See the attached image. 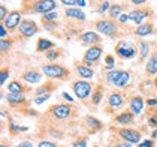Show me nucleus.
I'll return each mask as SVG.
<instances>
[{
	"instance_id": "obj_1",
	"label": "nucleus",
	"mask_w": 157,
	"mask_h": 147,
	"mask_svg": "<svg viewBox=\"0 0 157 147\" xmlns=\"http://www.w3.org/2000/svg\"><path fill=\"white\" fill-rule=\"evenodd\" d=\"M76 113L78 110L73 105V102H69V104H56V105L49 107L48 116L56 122H64V120L75 117Z\"/></svg>"
},
{
	"instance_id": "obj_2",
	"label": "nucleus",
	"mask_w": 157,
	"mask_h": 147,
	"mask_svg": "<svg viewBox=\"0 0 157 147\" xmlns=\"http://www.w3.org/2000/svg\"><path fill=\"white\" fill-rule=\"evenodd\" d=\"M105 81L111 86H114L115 89H124L132 81V72L126 71V69H114V71L106 72Z\"/></svg>"
},
{
	"instance_id": "obj_3",
	"label": "nucleus",
	"mask_w": 157,
	"mask_h": 147,
	"mask_svg": "<svg viewBox=\"0 0 157 147\" xmlns=\"http://www.w3.org/2000/svg\"><path fill=\"white\" fill-rule=\"evenodd\" d=\"M94 29L97 33H102L108 38H117L120 36V23H117L115 20L111 18H100L94 21Z\"/></svg>"
},
{
	"instance_id": "obj_4",
	"label": "nucleus",
	"mask_w": 157,
	"mask_h": 147,
	"mask_svg": "<svg viewBox=\"0 0 157 147\" xmlns=\"http://www.w3.org/2000/svg\"><path fill=\"white\" fill-rule=\"evenodd\" d=\"M124 104H126V95H124V92H121V90H112V92H109L108 96H106V102H105V113H108V114H114L115 116V113L123 108L124 107Z\"/></svg>"
},
{
	"instance_id": "obj_5",
	"label": "nucleus",
	"mask_w": 157,
	"mask_h": 147,
	"mask_svg": "<svg viewBox=\"0 0 157 147\" xmlns=\"http://www.w3.org/2000/svg\"><path fill=\"white\" fill-rule=\"evenodd\" d=\"M42 74L47 75L49 80H69L71 77V71L60 63H47L42 66Z\"/></svg>"
},
{
	"instance_id": "obj_6",
	"label": "nucleus",
	"mask_w": 157,
	"mask_h": 147,
	"mask_svg": "<svg viewBox=\"0 0 157 147\" xmlns=\"http://www.w3.org/2000/svg\"><path fill=\"white\" fill-rule=\"evenodd\" d=\"M115 54L123 60H132L136 57V54H139V48L129 41H118L115 45Z\"/></svg>"
},
{
	"instance_id": "obj_7",
	"label": "nucleus",
	"mask_w": 157,
	"mask_h": 147,
	"mask_svg": "<svg viewBox=\"0 0 157 147\" xmlns=\"http://www.w3.org/2000/svg\"><path fill=\"white\" fill-rule=\"evenodd\" d=\"M25 6H32L25 14H49L54 12V9L57 8V3L56 0H32L29 5Z\"/></svg>"
},
{
	"instance_id": "obj_8",
	"label": "nucleus",
	"mask_w": 157,
	"mask_h": 147,
	"mask_svg": "<svg viewBox=\"0 0 157 147\" xmlns=\"http://www.w3.org/2000/svg\"><path fill=\"white\" fill-rule=\"evenodd\" d=\"M93 89H94V86L88 80H75V81H72V90L78 96V99H81L82 102H85L91 96Z\"/></svg>"
},
{
	"instance_id": "obj_9",
	"label": "nucleus",
	"mask_w": 157,
	"mask_h": 147,
	"mask_svg": "<svg viewBox=\"0 0 157 147\" xmlns=\"http://www.w3.org/2000/svg\"><path fill=\"white\" fill-rule=\"evenodd\" d=\"M102 56H103V47H102V44H99V45H91V47L84 53L82 62H84L87 66L93 68L94 65H97V63L100 62Z\"/></svg>"
},
{
	"instance_id": "obj_10",
	"label": "nucleus",
	"mask_w": 157,
	"mask_h": 147,
	"mask_svg": "<svg viewBox=\"0 0 157 147\" xmlns=\"http://www.w3.org/2000/svg\"><path fill=\"white\" fill-rule=\"evenodd\" d=\"M114 131L126 143H130V144H139L141 143L142 134L138 129H133V128H118V129H114Z\"/></svg>"
},
{
	"instance_id": "obj_11",
	"label": "nucleus",
	"mask_w": 157,
	"mask_h": 147,
	"mask_svg": "<svg viewBox=\"0 0 157 147\" xmlns=\"http://www.w3.org/2000/svg\"><path fill=\"white\" fill-rule=\"evenodd\" d=\"M151 15H153V11L147 6H142V8H136V9L130 11L129 12V20L133 21L135 24L141 26L145 23L147 18H151Z\"/></svg>"
},
{
	"instance_id": "obj_12",
	"label": "nucleus",
	"mask_w": 157,
	"mask_h": 147,
	"mask_svg": "<svg viewBox=\"0 0 157 147\" xmlns=\"http://www.w3.org/2000/svg\"><path fill=\"white\" fill-rule=\"evenodd\" d=\"M37 32H39V26H37L35 20H30V18L23 20L20 27H18V33H20V36L23 38H32Z\"/></svg>"
},
{
	"instance_id": "obj_13",
	"label": "nucleus",
	"mask_w": 157,
	"mask_h": 147,
	"mask_svg": "<svg viewBox=\"0 0 157 147\" xmlns=\"http://www.w3.org/2000/svg\"><path fill=\"white\" fill-rule=\"evenodd\" d=\"M82 126H84V129L88 134H97L99 131L103 129V123L100 122L99 119H96V117L90 116V114H87L82 119Z\"/></svg>"
},
{
	"instance_id": "obj_14",
	"label": "nucleus",
	"mask_w": 157,
	"mask_h": 147,
	"mask_svg": "<svg viewBox=\"0 0 157 147\" xmlns=\"http://www.w3.org/2000/svg\"><path fill=\"white\" fill-rule=\"evenodd\" d=\"M21 21H23L21 20V11H11L9 15L6 17V20L3 21V24L6 26V29L9 32H15V30H18Z\"/></svg>"
},
{
	"instance_id": "obj_15",
	"label": "nucleus",
	"mask_w": 157,
	"mask_h": 147,
	"mask_svg": "<svg viewBox=\"0 0 157 147\" xmlns=\"http://www.w3.org/2000/svg\"><path fill=\"white\" fill-rule=\"evenodd\" d=\"M78 41L82 44V45H99L100 42H102V36L97 33V32H91V30H88V32H84V33H81L79 36H78Z\"/></svg>"
},
{
	"instance_id": "obj_16",
	"label": "nucleus",
	"mask_w": 157,
	"mask_h": 147,
	"mask_svg": "<svg viewBox=\"0 0 157 147\" xmlns=\"http://www.w3.org/2000/svg\"><path fill=\"white\" fill-rule=\"evenodd\" d=\"M75 71L81 80H90L94 77V69L87 66L82 60H75Z\"/></svg>"
},
{
	"instance_id": "obj_17",
	"label": "nucleus",
	"mask_w": 157,
	"mask_h": 147,
	"mask_svg": "<svg viewBox=\"0 0 157 147\" xmlns=\"http://www.w3.org/2000/svg\"><path fill=\"white\" fill-rule=\"evenodd\" d=\"M145 99L142 98V96H139V95H133V96H130V99H129V110L132 111L133 114H141L142 113V110H144L145 107Z\"/></svg>"
},
{
	"instance_id": "obj_18",
	"label": "nucleus",
	"mask_w": 157,
	"mask_h": 147,
	"mask_svg": "<svg viewBox=\"0 0 157 147\" xmlns=\"http://www.w3.org/2000/svg\"><path fill=\"white\" fill-rule=\"evenodd\" d=\"M135 116L136 114H133L130 110H126L123 113H120V114H115L112 117V120L115 123H118V125H123V126H129V125L135 123Z\"/></svg>"
},
{
	"instance_id": "obj_19",
	"label": "nucleus",
	"mask_w": 157,
	"mask_h": 147,
	"mask_svg": "<svg viewBox=\"0 0 157 147\" xmlns=\"http://www.w3.org/2000/svg\"><path fill=\"white\" fill-rule=\"evenodd\" d=\"M21 78L27 84H37L42 80V72H39L37 69H25L21 74Z\"/></svg>"
},
{
	"instance_id": "obj_20",
	"label": "nucleus",
	"mask_w": 157,
	"mask_h": 147,
	"mask_svg": "<svg viewBox=\"0 0 157 147\" xmlns=\"http://www.w3.org/2000/svg\"><path fill=\"white\" fill-rule=\"evenodd\" d=\"M154 33V24L151 23V21H145L144 24L138 26L135 30H133V35L138 38H145V36H150V35H153Z\"/></svg>"
},
{
	"instance_id": "obj_21",
	"label": "nucleus",
	"mask_w": 157,
	"mask_h": 147,
	"mask_svg": "<svg viewBox=\"0 0 157 147\" xmlns=\"http://www.w3.org/2000/svg\"><path fill=\"white\" fill-rule=\"evenodd\" d=\"M145 74L148 77H157V50L150 54V59L145 65Z\"/></svg>"
},
{
	"instance_id": "obj_22",
	"label": "nucleus",
	"mask_w": 157,
	"mask_h": 147,
	"mask_svg": "<svg viewBox=\"0 0 157 147\" xmlns=\"http://www.w3.org/2000/svg\"><path fill=\"white\" fill-rule=\"evenodd\" d=\"M57 87H59L57 83H54L52 80H48V83H45V84L39 86L36 90H35V98L45 96V95H51V92H52V90H56Z\"/></svg>"
},
{
	"instance_id": "obj_23",
	"label": "nucleus",
	"mask_w": 157,
	"mask_h": 147,
	"mask_svg": "<svg viewBox=\"0 0 157 147\" xmlns=\"http://www.w3.org/2000/svg\"><path fill=\"white\" fill-rule=\"evenodd\" d=\"M32 89L29 86H24L21 81L13 80L8 84V93H17V95H24L25 92H30Z\"/></svg>"
},
{
	"instance_id": "obj_24",
	"label": "nucleus",
	"mask_w": 157,
	"mask_h": 147,
	"mask_svg": "<svg viewBox=\"0 0 157 147\" xmlns=\"http://www.w3.org/2000/svg\"><path fill=\"white\" fill-rule=\"evenodd\" d=\"M6 101L11 107H23L27 99H25L24 95H17V93H8L6 95Z\"/></svg>"
},
{
	"instance_id": "obj_25",
	"label": "nucleus",
	"mask_w": 157,
	"mask_h": 147,
	"mask_svg": "<svg viewBox=\"0 0 157 147\" xmlns=\"http://www.w3.org/2000/svg\"><path fill=\"white\" fill-rule=\"evenodd\" d=\"M103 95H105V89L102 84H97L94 86L93 89V93H91V105L96 108L97 105L102 102V99H103Z\"/></svg>"
},
{
	"instance_id": "obj_26",
	"label": "nucleus",
	"mask_w": 157,
	"mask_h": 147,
	"mask_svg": "<svg viewBox=\"0 0 157 147\" xmlns=\"http://www.w3.org/2000/svg\"><path fill=\"white\" fill-rule=\"evenodd\" d=\"M64 15L67 18H71V20H78V21H84L85 20V14L79 8H66Z\"/></svg>"
},
{
	"instance_id": "obj_27",
	"label": "nucleus",
	"mask_w": 157,
	"mask_h": 147,
	"mask_svg": "<svg viewBox=\"0 0 157 147\" xmlns=\"http://www.w3.org/2000/svg\"><path fill=\"white\" fill-rule=\"evenodd\" d=\"M54 48V42L49 41L47 38H39L37 39V44H36V51L37 53H47L49 50Z\"/></svg>"
},
{
	"instance_id": "obj_28",
	"label": "nucleus",
	"mask_w": 157,
	"mask_h": 147,
	"mask_svg": "<svg viewBox=\"0 0 157 147\" xmlns=\"http://www.w3.org/2000/svg\"><path fill=\"white\" fill-rule=\"evenodd\" d=\"M123 9H124V6L120 5V3H114V5H111V9H109V18H111V20H118L121 15H123Z\"/></svg>"
},
{
	"instance_id": "obj_29",
	"label": "nucleus",
	"mask_w": 157,
	"mask_h": 147,
	"mask_svg": "<svg viewBox=\"0 0 157 147\" xmlns=\"http://www.w3.org/2000/svg\"><path fill=\"white\" fill-rule=\"evenodd\" d=\"M138 48H139V59H141V62L144 60L148 54H151V53H150V42H148V41L141 39L139 44H138Z\"/></svg>"
},
{
	"instance_id": "obj_30",
	"label": "nucleus",
	"mask_w": 157,
	"mask_h": 147,
	"mask_svg": "<svg viewBox=\"0 0 157 147\" xmlns=\"http://www.w3.org/2000/svg\"><path fill=\"white\" fill-rule=\"evenodd\" d=\"M61 53H63L61 48H52V50H49V51L45 53V57H47V60H49L51 63H54V60H57V59L61 56Z\"/></svg>"
},
{
	"instance_id": "obj_31",
	"label": "nucleus",
	"mask_w": 157,
	"mask_h": 147,
	"mask_svg": "<svg viewBox=\"0 0 157 147\" xmlns=\"http://www.w3.org/2000/svg\"><path fill=\"white\" fill-rule=\"evenodd\" d=\"M12 45H13V41H12V39H8V38L2 39V41H0V51H2V54L5 56L8 51H11Z\"/></svg>"
},
{
	"instance_id": "obj_32",
	"label": "nucleus",
	"mask_w": 157,
	"mask_h": 147,
	"mask_svg": "<svg viewBox=\"0 0 157 147\" xmlns=\"http://www.w3.org/2000/svg\"><path fill=\"white\" fill-rule=\"evenodd\" d=\"M9 75H11V69L6 68V66H3V68H2V74H0V84H2V86H5V83H6V80L9 78Z\"/></svg>"
},
{
	"instance_id": "obj_33",
	"label": "nucleus",
	"mask_w": 157,
	"mask_h": 147,
	"mask_svg": "<svg viewBox=\"0 0 157 147\" xmlns=\"http://www.w3.org/2000/svg\"><path fill=\"white\" fill-rule=\"evenodd\" d=\"M40 23L44 26V29H45V30H49V32H52V30H56V29L59 27V23H57V21H45V20H40Z\"/></svg>"
},
{
	"instance_id": "obj_34",
	"label": "nucleus",
	"mask_w": 157,
	"mask_h": 147,
	"mask_svg": "<svg viewBox=\"0 0 157 147\" xmlns=\"http://www.w3.org/2000/svg\"><path fill=\"white\" fill-rule=\"evenodd\" d=\"M105 68L108 69V71H114L115 69V60H114V56H111V54H106V57H105Z\"/></svg>"
},
{
	"instance_id": "obj_35",
	"label": "nucleus",
	"mask_w": 157,
	"mask_h": 147,
	"mask_svg": "<svg viewBox=\"0 0 157 147\" xmlns=\"http://www.w3.org/2000/svg\"><path fill=\"white\" fill-rule=\"evenodd\" d=\"M87 141H88L87 137H78V138H75L72 141V147H85Z\"/></svg>"
},
{
	"instance_id": "obj_36",
	"label": "nucleus",
	"mask_w": 157,
	"mask_h": 147,
	"mask_svg": "<svg viewBox=\"0 0 157 147\" xmlns=\"http://www.w3.org/2000/svg\"><path fill=\"white\" fill-rule=\"evenodd\" d=\"M23 131H27V128H23V126H18L15 123L9 122V132H11V135H17L18 132H23Z\"/></svg>"
},
{
	"instance_id": "obj_37",
	"label": "nucleus",
	"mask_w": 157,
	"mask_h": 147,
	"mask_svg": "<svg viewBox=\"0 0 157 147\" xmlns=\"http://www.w3.org/2000/svg\"><path fill=\"white\" fill-rule=\"evenodd\" d=\"M37 147H59L56 141H51V140H40L37 143Z\"/></svg>"
},
{
	"instance_id": "obj_38",
	"label": "nucleus",
	"mask_w": 157,
	"mask_h": 147,
	"mask_svg": "<svg viewBox=\"0 0 157 147\" xmlns=\"http://www.w3.org/2000/svg\"><path fill=\"white\" fill-rule=\"evenodd\" d=\"M9 15V11L5 5H0V23H3L6 20V17Z\"/></svg>"
},
{
	"instance_id": "obj_39",
	"label": "nucleus",
	"mask_w": 157,
	"mask_h": 147,
	"mask_svg": "<svg viewBox=\"0 0 157 147\" xmlns=\"http://www.w3.org/2000/svg\"><path fill=\"white\" fill-rule=\"evenodd\" d=\"M59 18V14L57 12H49V14H45L40 20H45V21H56Z\"/></svg>"
},
{
	"instance_id": "obj_40",
	"label": "nucleus",
	"mask_w": 157,
	"mask_h": 147,
	"mask_svg": "<svg viewBox=\"0 0 157 147\" xmlns=\"http://www.w3.org/2000/svg\"><path fill=\"white\" fill-rule=\"evenodd\" d=\"M148 125L157 129V114H148Z\"/></svg>"
},
{
	"instance_id": "obj_41",
	"label": "nucleus",
	"mask_w": 157,
	"mask_h": 147,
	"mask_svg": "<svg viewBox=\"0 0 157 147\" xmlns=\"http://www.w3.org/2000/svg\"><path fill=\"white\" fill-rule=\"evenodd\" d=\"M109 9H111V5H109L108 0H105V2H102V5H100V8L97 9V12L103 14L105 11H109Z\"/></svg>"
},
{
	"instance_id": "obj_42",
	"label": "nucleus",
	"mask_w": 157,
	"mask_h": 147,
	"mask_svg": "<svg viewBox=\"0 0 157 147\" xmlns=\"http://www.w3.org/2000/svg\"><path fill=\"white\" fill-rule=\"evenodd\" d=\"M8 32H9V30L6 29V26L3 24V23H0V38L5 39V38L8 36Z\"/></svg>"
},
{
	"instance_id": "obj_43",
	"label": "nucleus",
	"mask_w": 157,
	"mask_h": 147,
	"mask_svg": "<svg viewBox=\"0 0 157 147\" xmlns=\"http://www.w3.org/2000/svg\"><path fill=\"white\" fill-rule=\"evenodd\" d=\"M145 102H147L148 107H151V108L154 107V108H157V99L156 98H150V99H147Z\"/></svg>"
},
{
	"instance_id": "obj_44",
	"label": "nucleus",
	"mask_w": 157,
	"mask_h": 147,
	"mask_svg": "<svg viewBox=\"0 0 157 147\" xmlns=\"http://www.w3.org/2000/svg\"><path fill=\"white\" fill-rule=\"evenodd\" d=\"M51 95H45V96H39V98H35V104H44L45 101H48Z\"/></svg>"
},
{
	"instance_id": "obj_45",
	"label": "nucleus",
	"mask_w": 157,
	"mask_h": 147,
	"mask_svg": "<svg viewBox=\"0 0 157 147\" xmlns=\"http://www.w3.org/2000/svg\"><path fill=\"white\" fill-rule=\"evenodd\" d=\"M60 2L64 6H67V8H72V6L76 5V0H60Z\"/></svg>"
},
{
	"instance_id": "obj_46",
	"label": "nucleus",
	"mask_w": 157,
	"mask_h": 147,
	"mask_svg": "<svg viewBox=\"0 0 157 147\" xmlns=\"http://www.w3.org/2000/svg\"><path fill=\"white\" fill-rule=\"evenodd\" d=\"M139 147H153V140H147V141H141Z\"/></svg>"
},
{
	"instance_id": "obj_47",
	"label": "nucleus",
	"mask_w": 157,
	"mask_h": 147,
	"mask_svg": "<svg viewBox=\"0 0 157 147\" xmlns=\"http://www.w3.org/2000/svg\"><path fill=\"white\" fill-rule=\"evenodd\" d=\"M127 21H129V15H126V14H123L120 18H118V23L120 24H126Z\"/></svg>"
},
{
	"instance_id": "obj_48",
	"label": "nucleus",
	"mask_w": 157,
	"mask_h": 147,
	"mask_svg": "<svg viewBox=\"0 0 157 147\" xmlns=\"http://www.w3.org/2000/svg\"><path fill=\"white\" fill-rule=\"evenodd\" d=\"M148 0H130V3L132 5H135V6H142V5H145Z\"/></svg>"
},
{
	"instance_id": "obj_49",
	"label": "nucleus",
	"mask_w": 157,
	"mask_h": 147,
	"mask_svg": "<svg viewBox=\"0 0 157 147\" xmlns=\"http://www.w3.org/2000/svg\"><path fill=\"white\" fill-rule=\"evenodd\" d=\"M0 147H12V144L6 140V138H2V143H0Z\"/></svg>"
},
{
	"instance_id": "obj_50",
	"label": "nucleus",
	"mask_w": 157,
	"mask_h": 147,
	"mask_svg": "<svg viewBox=\"0 0 157 147\" xmlns=\"http://www.w3.org/2000/svg\"><path fill=\"white\" fill-rule=\"evenodd\" d=\"M18 147H33V144L30 143V141H23V143H20Z\"/></svg>"
},
{
	"instance_id": "obj_51",
	"label": "nucleus",
	"mask_w": 157,
	"mask_h": 147,
	"mask_svg": "<svg viewBox=\"0 0 157 147\" xmlns=\"http://www.w3.org/2000/svg\"><path fill=\"white\" fill-rule=\"evenodd\" d=\"M76 8H84L85 6V0H76Z\"/></svg>"
},
{
	"instance_id": "obj_52",
	"label": "nucleus",
	"mask_w": 157,
	"mask_h": 147,
	"mask_svg": "<svg viewBox=\"0 0 157 147\" xmlns=\"http://www.w3.org/2000/svg\"><path fill=\"white\" fill-rule=\"evenodd\" d=\"M63 98L66 99V101H67V102H73L72 96H71V95H67V93H63Z\"/></svg>"
},
{
	"instance_id": "obj_53",
	"label": "nucleus",
	"mask_w": 157,
	"mask_h": 147,
	"mask_svg": "<svg viewBox=\"0 0 157 147\" xmlns=\"http://www.w3.org/2000/svg\"><path fill=\"white\" fill-rule=\"evenodd\" d=\"M121 147H133V146L130 144V143H126V141H123V143H121Z\"/></svg>"
},
{
	"instance_id": "obj_54",
	"label": "nucleus",
	"mask_w": 157,
	"mask_h": 147,
	"mask_svg": "<svg viewBox=\"0 0 157 147\" xmlns=\"http://www.w3.org/2000/svg\"><path fill=\"white\" fill-rule=\"evenodd\" d=\"M156 137H157V129H154V131H153V134H151V138H153V140H156Z\"/></svg>"
},
{
	"instance_id": "obj_55",
	"label": "nucleus",
	"mask_w": 157,
	"mask_h": 147,
	"mask_svg": "<svg viewBox=\"0 0 157 147\" xmlns=\"http://www.w3.org/2000/svg\"><path fill=\"white\" fill-rule=\"evenodd\" d=\"M154 87H156V90H157V77L154 78Z\"/></svg>"
},
{
	"instance_id": "obj_56",
	"label": "nucleus",
	"mask_w": 157,
	"mask_h": 147,
	"mask_svg": "<svg viewBox=\"0 0 157 147\" xmlns=\"http://www.w3.org/2000/svg\"><path fill=\"white\" fill-rule=\"evenodd\" d=\"M93 147H100V146H93Z\"/></svg>"
},
{
	"instance_id": "obj_57",
	"label": "nucleus",
	"mask_w": 157,
	"mask_h": 147,
	"mask_svg": "<svg viewBox=\"0 0 157 147\" xmlns=\"http://www.w3.org/2000/svg\"><path fill=\"white\" fill-rule=\"evenodd\" d=\"M60 147H66V146H60Z\"/></svg>"
}]
</instances>
